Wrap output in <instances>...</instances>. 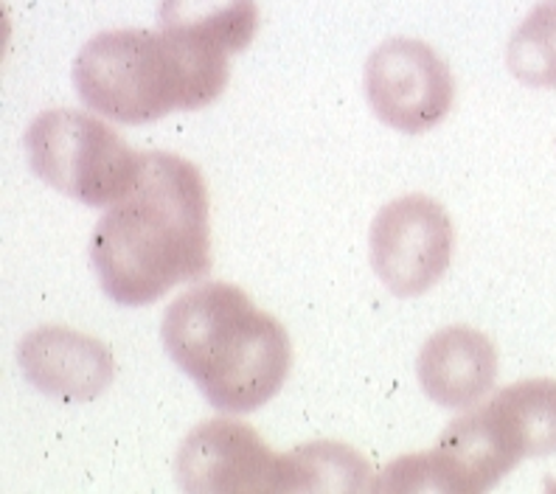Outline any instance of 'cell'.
I'll return each mask as SVG.
<instances>
[{
  "instance_id": "1",
  "label": "cell",
  "mask_w": 556,
  "mask_h": 494,
  "mask_svg": "<svg viewBox=\"0 0 556 494\" xmlns=\"http://www.w3.org/2000/svg\"><path fill=\"white\" fill-rule=\"evenodd\" d=\"M90 258L99 284L122 306H147L211 270V203L198 166L147 152L136 186L108 205Z\"/></svg>"
},
{
  "instance_id": "2",
  "label": "cell",
  "mask_w": 556,
  "mask_h": 494,
  "mask_svg": "<svg viewBox=\"0 0 556 494\" xmlns=\"http://www.w3.org/2000/svg\"><path fill=\"white\" fill-rule=\"evenodd\" d=\"M161 338L177 368L223 414L267 405L290 373L285 326L225 281L177 295L163 312Z\"/></svg>"
},
{
  "instance_id": "3",
  "label": "cell",
  "mask_w": 556,
  "mask_h": 494,
  "mask_svg": "<svg viewBox=\"0 0 556 494\" xmlns=\"http://www.w3.org/2000/svg\"><path fill=\"white\" fill-rule=\"evenodd\" d=\"M228 54L147 28L96 35L74 62L76 93L118 124H150L175 110H200L228 85Z\"/></svg>"
},
{
  "instance_id": "4",
  "label": "cell",
  "mask_w": 556,
  "mask_h": 494,
  "mask_svg": "<svg viewBox=\"0 0 556 494\" xmlns=\"http://www.w3.org/2000/svg\"><path fill=\"white\" fill-rule=\"evenodd\" d=\"M26 152L42 183L93 208L122 200L143 166V155L129 150L116 129L79 110L37 115L26 132Z\"/></svg>"
},
{
  "instance_id": "5",
  "label": "cell",
  "mask_w": 556,
  "mask_h": 494,
  "mask_svg": "<svg viewBox=\"0 0 556 494\" xmlns=\"http://www.w3.org/2000/svg\"><path fill=\"white\" fill-rule=\"evenodd\" d=\"M529 458L520 430L497 400L453 419L430 453L407 455L382 472V492L478 494Z\"/></svg>"
},
{
  "instance_id": "6",
  "label": "cell",
  "mask_w": 556,
  "mask_h": 494,
  "mask_svg": "<svg viewBox=\"0 0 556 494\" xmlns=\"http://www.w3.org/2000/svg\"><path fill=\"white\" fill-rule=\"evenodd\" d=\"M453 248L455 228L433 197H400L371 223V267L396 299H416L439 284Z\"/></svg>"
},
{
  "instance_id": "7",
  "label": "cell",
  "mask_w": 556,
  "mask_h": 494,
  "mask_svg": "<svg viewBox=\"0 0 556 494\" xmlns=\"http://www.w3.org/2000/svg\"><path fill=\"white\" fill-rule=\"evenodd\" d=\"M366 96L382 124L419 136L447 118L455 79L428 42L394 37L368 56Z\"/></svg>"
},
{
  "instance_id": "8",
  "label": "cell",
  "mask_w": 556,
  "mask_h": 494,
  "mask_svg": "<svg viewBox=\"0 0 556 494\" xmlns=\"http://www.w3.org/2000/svg\"><path fill=\"white\" fill-rule=\"evenodd\" d=\"M177 483L194 494L285 492L287 458L273 453L251 425L211 419L184 439L175 460Z\"/></svg>"
},
{
  "instance_id": "9",
  "label": "cell",
  "mask_w": 556,
  "mask_h": 494,
  "mask_svg": "<svg viewBox=\"0 0 556 494\" xmlns=\"http://www.w3.org/2000/svg\"><path fill=\"white\" fill-rule=\"evenodd\" d=\"M21 368L28 382L62 402H90L113 382V354L102 340L65 326H42L23 338Z\"/></svg>"
},
{
  "instance_id": "10",
  "label": "cell",
  "mask_w": 556,
  "mask_h": 494,
  "mask_svg": "<svg viewBox=\"0 0 556 494\" xmlns=\"http://www.w3.org/2000/svg\"><path fill=\"white\" fill-rule=\"evenodd\" d=\"M421 391L450 410H467L492 391L497 352L492 340L469 326H447L421 345L416 359Z\"/></svg>"
},
{
  "instance_id": "11",
  "label": "cell",
  "mask_w": 556,
  "mask_h": 494,
  "mask_svg": "<svg viewBox=\"0 0 556 494\" xmlns=\"http://www.w3.org/2000/svg\"><path fill=\"white\" fill-rule=\"evenodd\" d=\"M161 28L231 56L256 37L258 7L256 0H161Z\"/></svg>"
},
{
  "instance_id": "12",
  "label": "cell",
  "mask_w": 556,
  "mask_h": 494,
  "mask_svg": "<svg viewBox=\"0 0 556 494\" xmlns=\"http://www.w3.org/2000/svg\"><path fill=\"white\" fill-rule=\"evenodd\" d=\"M287 458L285 492H366L377 489L363 455L334 441H315L295 447Z\"/></svg>"
},
{
  "instance_id": "13",
  "label": "cell",
  "mask_w": 556,
  "mask_h": 494,
  "mask_svg": "<svg viewBox=\"0 0 556 494\" xmlns=\"http://www.w3.org/2000/svg\"><path fill=\"white\" fill-rule=\"evenodd\" d=\"M506 65L529 88H556V0L540 3L506 46Z\"/></svg>"
},
{
  "instance_id": "14",
  "label": "cell",
  "mask_w": 556,
  "mask_h": 494,
  "mask_svg": "<svg viewBox=\"0 0 556 494\" xmlns=\"http://www.w3.org/2000/svg\"><path fill=\"white\" fill-rule=\"evenodd\" d=\"M526 441L529 458L556 453V382L522 380L495 396Z\"/></svg>"
}]
</instances>
